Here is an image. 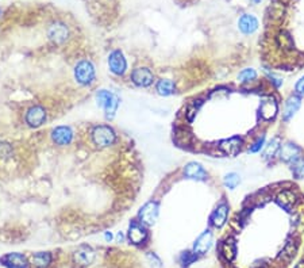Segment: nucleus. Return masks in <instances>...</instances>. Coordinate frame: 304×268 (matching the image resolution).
Instances as JSON below:
<instances>
[{
	"label": "nucleus",
	"mask_w": 304,
	"mask_h": 268,
	"mask_svg": "<svg viewBox=\"0 0 304 268\" xmlns=\"http://www.w3.org/2000/svg\"><path fill=\"white\" fill-rule=\"evenodd\" d=\"M95 100H96L97 106L104 113L106 119L111 121L115 118L119 104H120V98L118 94H115L110 89H99L95 94Z\"/></svg>",
	"instance_id": "1"
},
{
	"label": "nucleus",
	"mask_w": 304,
	"mask_h": 268,
	"mask_svg": "<svg viewBox=\"0 0 304 268\" xmlns=\"http://www.w3.org/2000/svg\"><path fill=\"white\" fill-rule=\"evenodd\" d=\"M89 136H91L92 144L99 149L110 148L118 140L116 132L110 125H95L89 130Z\"/></svg>",
	"instance_id": "2"
},
{
	"label": "nucleus",
	"mask_w": 304,
	"mask_h": 268,
	"mask_svg": "<svg viewBox=\"0 0 304 268\" xmlns=\"http://www.w3.org/2000/svg\"><path fill=\"white\" fill-rule=\"evenodd\" d=\"M73 77L77 81V84L83 85V87L92 85L96 80V71H95V65L92 64V61L87 59L80 60L73 68Z\"/></svg>",
	"instance_id": "3"
},
{
	"label": "nucleus",
	"mask_w": 304,
	"mask_h": 268,
	"mask_svg": "<svg viewBox=\"0 0 304 268\" xmlns=\"http://www.w3.org/2000/svg\"><path fill=\"white\" fill-rule=\"evenodd\" d=\"M47 119L46 109L41 104H33L26 110L25 122L31 129L41 128Z\"/></svg>",
	"instance_id": "4"
},
{
	"label": "nucleus",
	"mask_w": 304,
	"mask_h": 268,
	"mask_svg": "<svg viewBox=\"0 0 304 268\" xmlns=\"http://www.w3.org/2000/svg\"><path fill=\"white\" fill-rule=\"evenodd\" d=\"M71 37V31L68 25H65L64 22L57 21L54 23H51L47 29V38L53 45H63Z\"/></svg>",
	"instance_id": "5"
},
{
	"label": "nucleus",
	"mask_w": 304,
	"mask_h": 268,
	"mask_svg": "<svg viewBox=\"0 0 304 268\" xmlns=\"http://www.w3.org/2000/svg\"><path fill=\"white\" fill-rule=\"evenodd\" d=\"M126 237L133 245H144L149 238L148 228L138 220H134L129 226Z\"/></svg>",
	"instance_id": "6"
},
{
	"label": "nucleus",
	"mask_w": 304,
	"mask_h": 268,
	"mask_svg": "<svg viewBox=\"0 0 304 268\" xmlns=\"http://www.w3.org/2000/svg\"><path fill=\"white\" fill-rule=\"evenodd\" d=\"M130 80L138 88H148L154 83V73L148 67H138V68L133 69Z\"/></svg>",
	"instance_id": "7"
},
{
	"label": "nucleus",
	"mask_w": 304,
	"mask_h": 268,
	"mask_svg": "<svg viewBox=\"0 0 304 268\" xmlns=\"http://www.w3.org/2000/svg\"><path fill=\"white\" fill-rule=\"evenodd\" d=\"M108 69L116 77H123L127 72V60L119 49L112 50L108 56Z\"/></svg>",
	"instance_id": "8"
},
{
	"label": "nucleus",
	"mask_w": 304,
	"mask_h": 268,
	"mask_svg": "<svg viewBox=\"0 0 304 268\" xmlns=\"http://www.w3.org/2000/svg\"><path fill=\"white\" fill-rule=\"evenodd\" d=\"M50 138L53 144L57 146H68L73 142L75 138V132L71 126H57L51 130Z\"/></svg>",
	"instance_id": "9"
},
{
	"label": "nucleus",
	"mask_w": 304,
	"mask_h": 268,
	"mask_svg": "<svg viewBox=\"0 0 304 268\" xmlns=\"http://www.w3.org/2000/svg\"><path fill=\"white\" fill-rule=\"evenodd\" d=\"M158 208L160 207L156 200H150L148 203H145L138 213V221L146 226L154 225L158 218Z\"/></svg>",
	"instance_id": "10"
},
{
	"label": "nucleus",
	"mask_w": 304,
	"mask_h": 268,
	"mask_svg": "<svg viewBox=\"0 0 304 268\" xmlns=\"http://www.w3.org/2000/svg\"><path fill=\"white\" fill-rule=\"evenodd\" d=\"M96 253L89 245H80L73 253V260L80 267H88L93 263Z\"/></svg>",
	"instance_id": "11"
},
{
	"label": "nucleus",
	"mask_w": 304,
	"mask_h": 268,
	"mask_svg": "<svg viewBox=\"0 0 304 268\" xmlns=\"http://www.w3.org/2000/svg\"><path fill=\"white\" fill-rule=\"evenodd\" d=\"M184 176H186L187 179L203 182V180H207L208 174L200 163L191 162L184 167Z\"/></svg>",
	"instance_id": "12"
},
{
	"label": "nucleus",
	"mask_w": 304,
	"mask_h": 268,
	"mask_svg": "<svg viewBox=\"0 0 304 268\" xmlns=\"http://www.w3.org/2000/svg\"><path fill=\"white\" fill-rule=\"evenodd\" d=\"M0 264L7 268H27L29 261L26 259L25 255L14 252V253H7L3 257H0Z\"/></svg>",
	"instance_id": "13"
},
{
	"label": "nucleus",
	"mask_w": 304,
	"mask_h": 268,
	"mask_svg": "<svg viewBox=\"0 0 304 268\" xmlns=\"http://www.w3.org/2000/svg\"><path fill=\"white\" fill-rule=\"evenodd\" d=\"M280 157L285 163H295L296 160L301 158V149L297 145L292 144V142H287L280 148Z\"/></svg>",
	"instance_id": "14"
},
{
	"label": "nucleus",
	"mask_w": 304,
	"mask_h": 268,
	"mask_svg": "<svg viewBox=\"0 0 304 268\" xmlns=\"http://www.w3.org/2000/svg\"><path fill=\"white\" fill-rule=\"evenodd\" d=\"M228 218V204L226 202H220L215 207V210L212 211L211 217H210V222L212 226L215 228H222V226L227 222Z\"/></svg>",
	"instance_id": "15"
},
{
	"label": "nucleus",
	"mask_w": 304,
	"mask_h": 268,
	"mask_svg": "<svg viewBox=\"0 0 304 268\" xmlns=\"http://www.w3.org/2000/svg\"><path fill=\"white\" fill-rule=\"evenodd\" d=\"M212 241H214V236L210 230H206L198 237V240L194 244V252L196 255H204L210 251L212 247Z\"/></svg>",
	"instance_id": "16"
},
{
	"label": "nucleus",
	"mask_w": 304,
	"mask_h": 268,
	"mask_svg": "<svg viewBox=\"0 0 304 268\" xmlns=\"http://www.w3.org/2000/svg\"><path fill=\"white\" fill-rule=\"evenodd\" d=\"M277 111H279V104H277L275 98L269 96V98H265L261 102L260 115H261L262 119H265V121L273 119L277 115Z\"/></svg>",
	"instance_id": "17"
},
{
	"label": "nucleus",
	"mask_w": 304,
	"mask_h": 268,
	"mask_svg": "<svg viewBox=\"0 0 304 268\" xmlns=\"http://www.w3.org/2000/svg\"><path fill=\"white\" fill-rule=\"evenodd\" d=\"M242 146V138L241 137H230L227 140H223L219 144L220 150L223 152L224 154H228V156H235L238 154V152L241 150Z\"/></svg>",
	"instance_id": "18"
},
{
	"label": "nucleus",
	"mask_w": 304,
	"mask_h": 268,
	"mask_svg": "<svg viewBox=\"0 0 304 268\" xmlns=\"http://www.w3.org/2000/svg\"><path fill=\"white\" fill-rule=\"evenodd\" d=\"M238 27H239V30H241L244 34H253L254 31L258 29L257 18L252 15V14H244L239 18V21H238Z\"/></svg>",
	"instance_id": "19"
},
{
	"label": "nucleus",
	"mask_w": 304,
	"mask_h": 268,
	"mask_svg": "<svg viewBox=\"0 0 304 268\" xmlns=\"http://www.w3.org/2000/svg\"><path fill=\"white\" fill-rule=\"evenodd\" d=\"M300 106H301V100H300L299 96H296V95L289 96V98L287 99V102H285V106H284V121H289V119L299 111Z\"/></svg>",
	"instance_id": "20"
},
{
	"label": "nucleus",
	"mask_w": 304,
	"mask_h": 268,
	"mask_svg": "<svg viewBox=\"0 0 304 268\" xmlns=\"http://www.w3.org/2000/svg\"><path fill=\"white\" fill-rule=\"evenodd\" d=\"M276 200H277V203L281 207H284L285 210H291L296 204V202H297V195L292 190H283V191L279 192Z\"/></svg>",
	"instance_id": "21"
},
{
	"label": "nucleus",
	"mask_w": 304,
	"mask_h": 268,
	"mask_svg": "<svg viewBox=\"0 0 304 268\" xmlns=\"http://www.w3.org/2000/svg\"><path fill=\"white\" fill-rule=\"evenodd\" d=\"M53 261V255L50 252H37L31 256V264L35 268H47Z\"/></svg>",
	"instance_id": "22"
},
{
	"label": "nucleus",
	"mask_w": 304,
	"mask_h": 268,
	"mask_svg": "<svg viewBox=\"0 0 304 268\" xmlns=\"http://www.w3.org/2000/svg\"><path fill=\"white\" fill-rule=\"evenodd\" d=\"M156 91L161 96H170L176 92V84L170 79H161L156 83Z\"/></svg>",
	"instance_id": "23"
},
{
	"label": "nucleus",
	"mask_w": 304,
	"mask_h": 268,
	"mask_svg": "<svg viewBox=\"0 0 304 268\" xmlns=\"http://www.w3.org/2000/svg\"><path fill=\"white\" fill-rule=\"evenodd\" d=\"M220 253H222V256H223L226 260H228V261H231V260L235 257L236 245L234 238L228 237L224 240L223 244L220 245Z\"/></svg>",
	"instance_id": "24"
},
{
	"label": "nucleus",
	"mask_w": 304,
	"mask_h": 268,
	"mask_svg": "<svg viewBox=\"0 0 304 268\" xmlns=\"http://www.w3.org/2000/svg\"><path fill=\"white\" fill-rule=\"evenodd\" d=\"M281 148L280 145V138L279 137H275L268 142V145H265V150H264V157L265 158H273L277 154V152Z\"/></svg>",
	"instance_id": "25"
},
{
	"label": "nucleus",
	"mask_w": 304,
	"mask_h": 268,
	"mask_svg": "<svg viewBox=\"0 0 304 268\" xmlns=\"http://www.w3.org/2000/svg\"><path fill=\"white\" fill-rule=\"evenodd\" d=\"M239 183H241V178L235 172H230V174H227L223 178L224 187L228 188V190H234Z\"/></svg>",
	"instance_id": "26"
},
{
	"label": "nucleus",
	"mask_w": 304,
	"mask_h": 268,
	"mask_svg": "<svg viewBox=\"0 0 304 268\" xmlns=\"http://www.w3.org/2000/svg\"><path fill=\"white\" fill-rule=\"evenodd\" d=\"M256 79H257V72H256L253 68L244 69V71H241L239 75H238V80H239V83H242V84L250 83V81L256 80Z\"/></svg>",
	"instance_id": "27"
},
{
	"label": "nucleus",
	"mask_w": 304,
	"mask_h": 268,
	"mask_svg": "<svg viewBox=\"0 0 304 268\" xmlns=\"http://www.w3.org/2000/svg\"><path fill=\"white\" fill-rule=\"evenodd\" d=\"M296 251H297V244L291 240V241H288L287 245L284 247V249H283V252H281L280 257H283V259H285L287 261H289V260H291L292 257L296 255Z\"/></svg>",
	"instance_id": "28"
},
{
	"label": "nucleus",
	"mask_w": 304,
	"mask_h": 268,
	"mask_svg": "<svg viewBox=\"0 0 304 268\" xmlns=\"http://www.w3.org/2000/svg\"><path fill=\"white\" fill-rule=\"evenodd\" d=\"M13 145L6 142V141H0V160H9V158L13 157Z\"/></svg>",
	"instance_id": "29"
},
{
	"label": "nucleus",
	"mask_w": 304,
	"mask_h": 268,
	"mask_svg": "<svg viewBox=\"0 0 304 268\" xmlns=\"http://www.w3.org/2000/svg\"><path fill=\"white\" fill-rule=\"evenodd\" d=\"M292 172L297 179L304 178V158H299L295 163H292Z\"/></svg>",
	"instance_id": "30"
},
{
	"label": "nucleus",
	"mask_w": 304,
	"mask_h": 268,
	"mask_svg": "<svg viewBox=\"0 0 304 268\" xmlns=\"http://www.w3.org/2000/svg\"><path fill=\"white\" fill-rule=\"evenodd\" d=\"M196 253H191V252H184L181 255V264L183 265H190L191 263H194L195 260H196Z\"/></svg>",
	"instance_id": "31"
},
{
	"label": "nucleus",
	"mask_w": 304,
	"mask_h": 268,
	"mask_svg": "<svg viewBox=\"0 0 304 268\" xmlns=\"http://www.w3.org/2000/svg\"><path fill=\"white\" fill-rule=\"evenodd\" d=\"M279 41H280V45L285 47V49H291V47H292V38L287 34V33H283V34H280L279 35Z\"/></svg>",
	"instance_id": "32"
},
{
	"label": "nucleus",
	"mask_w": 304,
	"mask_h": 268,
	"mask_svg": "<svg viewBox=\"0 0 304 268\" xmlns=\"http://www.w3.org/2000/svg\"><path fill=\"white\" fill-rule=\"evenodd\" d=\"M264 144H265V137L262 136L260 137V138H258L252 146H250V152H252V153H257V152H260V150L264 148Z\"/></svg>",
	"instance_id": "33"
},
{
	"label": "nucleus",
	"mask_w": 304,
	"mask_h": 268,
	"mask_svg": "<svg viewBox=\"0 0 304 268\" xmlns=\"http://www.w3.org/2000/svg\"><path fill=\"white\" fill-rule=\"evenodd\" d=\"M266 75H268V77L270 79V81L273 83V84L276 85V87H280V85L283 84V80L280 79V77H277L276 75H273V73H270V72H266Z\"/></svg>",
	"instance_id": "34"
},
{
	"label": "nucleus",
	"mask_w": 304,
	"mask_h": 268,
	"mask_svg": "<svg viewBox=\"0 0 304 268\" xmlns=\"http://www.w3.org/2000/svg\"><path fill=\"white\" fill-rule=\"evenodd\" d=\"M296 92L299 95H304V76L296 83Z\"/></svg>",
	"instance_id": "35"
},
{
	"label": "nucleus",
	"mask_w": 304,
	"mask_h": 268,
	"mask_svg": "<svg viewBox=\"0 0 304 268\" xmlns=\"http://www.w3.org/2000/svg\"><path fill=\"white\" fill-rule=\"evenodd\" d=\"M116 241H118V243H123V241H125V234H123L122 232H119V233L116 234Z\"/></svg>",
	"instance_id": "36"
},
{
	"label": "nucleus",
	"mask_w": 304,
	"mask_h": 268,
	"mask_svg": "<svg viewBox=\"0 0 304 268\" xmlns=\"http://www.w3.org/2000/svg\"><path fill=\"white\" fill-rule=\"evenodd\" d=\"M104 240H106V241H111V240H112V234H111V232H106V234H104Z\"/></svg>",
	"instance_id": "37"
},
{
	"label": "nucleus",
	"mask_w": 304,
	"mask_h": 268,
	"mask_svg": "<svg viewBox=\"0 0 304 268\" xmlns=\"http://www.w3.org/2000/svg\"><path fill=\"white\" fill-rule=\"evenodd\" d=\"M295 268H304V261H301V263L297 264V265H296Z\"/></svg>",
	"instance_id": "38"
},
{
	"label": "nucleus",
	"mask_w": 304,
	"mask_h": 268,
	"mask_svg": "<svg viewBox=\"0 0 304 268\" xmlns=\"http://www.w3.org/2000/svg\"><path fill=\"white\" fill-rule=\"evenodd\" d=\"M254 2H256V3H260V0H254Z\"/></svg>",
	"instance_id": "39"
},
{
	"label": "nucleus",
	"mask_w": 304,
	"mask_h": 268,
	"mask_svg": "<svg viewBox=\"0 0 304 268\" xmlns=\"http://www.w3.org/2000/svg\"><path fill=\"white\" fill-rule=\"evenodd\" d=\"M0 17H2V9H0Z\"/></svg>",
	"instance_id": "40"
}]
</instances>
